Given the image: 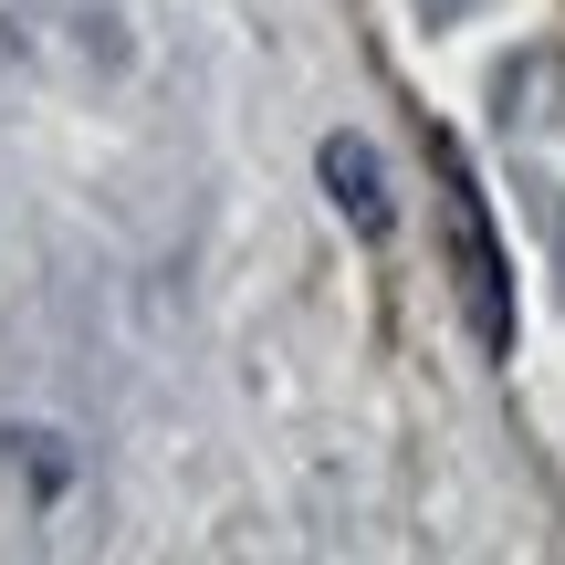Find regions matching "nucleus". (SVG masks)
<instances>
[{
	"mask_svg": "<svg viewBox=\"0 0 565 565\" xmlns=\"http://www.w3.org/2000/svg\"><path fill=\"white\" fill-rule=\"evenodd\" d=\"M324 189H335V210L377 242L387 231V179H377V147L366 137H324Z\"/></svg>",
	"mask_w": 565,
	"mask_h": 565,
	"instance_id": "f03ea898",
	"label": "nucleus"
},
{
	"mask_svg": "<svg viewBox=\"0 0 565 565\" xmlns=\"http://www.w3.org/2000/svg\"><path fill=\"white\" fill-rule=\"evenodd\" d=\"M440 242H450V294L471 315V345L513 356V273H503V242L482 221V189H471L461 147H440Z\"/></svg>",
	"mask_w": 565,
	"mask_h": 565,
	"instance_id": "f257e3e1",
	"label": "nucleus"
}]
</instances>
